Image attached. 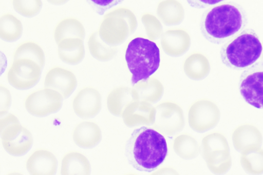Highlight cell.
Returning <instances> with one entry per match:
<instances>
[{
  "instance_id": "15",
  "label": "cell",
  "mask_w": 263,
  "mask_h": 175,
  "mask_svg": "<svg viewBox=\"0 0 263 175\" xmlns=\"http://www.w3.org/2000/svg\"><path fill=\"white\" fill-rule=\"evenodd\" d=\"M57 160L54 155L46 150L34 151L26 162V168L32 175H52L57 170Z\"/></svg>"
},
{
  "instance_id": "26",
  "label": "cell",
  "mask_w": 263,
  "mask_h": 175,
  "mask_svg": "<svg viewBox=\"0 0 263 175\" xmlns=\"http://www.w3.org/2000/svg\"><path fill=\"white\" fill-rule=\"evenodd\" d=\"M12 4L16 12L26 17L35 16L42 7L41 0H12Z\"/></svg>"
},
{
  "instance_id": "27",
  "label": "cell",
  "mask_w": 263,
  "mask_h": 175,
  "mask_svg": "<svg viewBox=\"0 0 263 175\" xmlns=\"http://www.w3.org/2000/svg\"><path fill=\"white\" fill-rule=\"evenodd\" d=\"M88 47L91 55L98 60L104 61L111 57L110 52L104 46L97 31L92 32L89 35Z\"/></svg>"
},
{
  "instance_id": "20",
  "label": "cell",
  "mask_w": 263,
  "mask_h": 175,
  "mask_svg": "<svg viewBox=\"0 0 263 175\" xmlns=\"http://www.w3.org/2000/svg\"><path fill=\"white\" fill-rule=\"evenodd\" d=\"M85 31L82 24L74 18H65L60 21L55 27L54 38L57 44L63 39L78 38L83 40Z\"/></svg>"
},
{
  "instance_id": "6",
  "label": "cell",
  "mask_w": 263,
  "mask_h": 175,
  "mask_svg": "<svg viewBox=\"0 0 263 175\" xmlns=\"http://www.w3.org/2000/svg\"><path fill=\"white\" fill-rule=\"evenodd\" d=\"M0 124L2 145L8 153L21 156L30 149L33 143L32 135L20 124L14 115L8 114L1 118Z\"/></svg>"
},
{
  "instance_id": "10",
  "label": "cell",
  "mask_w": 263,
  "mask_h": 175,
  "mask_svg": "<svg viewBox=\"0 0 263 175\" xmlns=\"http://www.w3.org/2000/svg\"><path fill=\"white\" fill-rule=\"evenodd\" d=\"M42 68L38 64L30 59L14 60L7 72V80L16 89H29L38 82Z\"/></svg>"
},
{
  "instance_id": "31",
  "label": "cell",
  "mask_w": 263,
  "mask_h": 175,
  "mask_svg": "<svg viewBox=\"0 0 263 175\" xmlns=\"http://www.w3.org/2000/svg\"><path fill=\"white\" fill-rule=\"evenodd\" d=\"M49 3L54 5H61L66 3L68 0H47Z\"/></svg>"
},
{
  "instance_id": "7",
  "label": "cell",
  "mask_w": 263,
  "mask_h": 175,
  "mask_svg": "<svg viewBox=\"0 0 263 175\" xmlns=\"http://www.w3.org/2000/svg\"><path fill=\"white\" fill-rule=\"evenodd\" d=\"M238 85L247 103L255 108H263V61L245 68L240 75Z\"/></svg>"
},
{
  "instance_id": "2",
  "label": "cell",
  "mask_w": 263,
  "mask_h": 175,
  "mask_svg": "<svg viewBox=\"0 0 263 175\" xmlns=\"http://www.w3.org/2000/svg\"><path fill=\"white\" fill-rule=\"evenodd\" d=\"M167 154L165 139L153 128L142 126L135 129L126 142L128 162L140 171L152 172L163 163Z\"/></svg>"
},
{
  "instance_id": "24",
  "label": "cell",
  "mask_w": 263,
  "mask_h": 175,
  "mask_svg": "<svg viewBox=\"0 0 263 175\" xmlns=\"http://www.w3.org/2000/svg\"><path fill=\"white\" fill-rule=\"evenodd\" d=\"M22 22L11 13H5L0 17V37L5 41L13 42L18 40L23 33Z\"/></svg>"
},
{
  "instance_id": "16",
  "label": "cell",
  "mask_w": 263,
  "mask_h": 175,
  "mask_svg": "<svg viewBox=\"0 0 263 175\" xmlns=\"http://www.w3.org/2000/svg\"><path fill=\"white\" fill-rule=\"evenodd\" d=\"M232 140L235 149L241 152L250 147L260 146L262 142V136L256 126L245 124L238 126L233 130Z\"/></svg>"
},
{
  "instance_id": "17",
  "label": "cell",
  "mask_w": 263,
  "mask_h": 175,
  "mask_svg": "<svg viewBox=\"0 0 263 175\" xmlns=\"http://www.w3.org/2000/svg\"><path fill=\"white\" fill-rule=\"evenodd\" d=\"M72 137L76 145L85 148H90L97 145L101 140V130L96 123L83 122L74 129Z\"/></svg>"
},
{
  "instance_id": "29",
  "label": "cell",
  "mask_w": 263,
  "mask_h": 175,
  "mask_svg": "<svg viewBox=\"0 0 263 175\" xmlns=\"http://www.w3.org/2000/svg\"><path fill=\"white\" fill-rule=\"evenodd\" d=\"M227 0H186L189 5L196 9H204Z\"/></svg>"
},
{
  "instance_id": "5",
  "label": "cell",
  "mask_w": 263,
  "mask_h": 175,
  "mask_svg": "<svg viewBox=\"0 0 263 175\" xmlns=\"http://www.w3.org/2000/svg\"><path fill=\"white\" fill-rule=\"evenodd\" d=\"M202 155L209 169L213 173L227 172L232 165L230 147L225 136L219 132L205 135L201 141Z\"/></svg>"
},
{
  "instance_id": "28",
  "label": "cell",
  "mask_w": 263,
  "mask_h": 175,
  "mask_svg": "<svg viewBox=\"0 0 263 175\" xmlns=\"http://www.w3.org/2000/svg\"><path fill=\"white\" fill-rule=\"evenodd\" d=\"M93 10L103 15L108 9L121 3L124 0H86Z\"/></svg>"
},
{
  "instance_id": "19",
  "label": "cell",
  "mask_w": 263,
  "mask_h": 175,
  "mask_svg": "<svg viewBox=\"0 0 263 175\" xmlns=\"http://www.w3.org/2000/svg\"><path fill=\"white\" fill-rule=\"evenodd\" d=\"M90 173V163L86 157L82 153L70 152L63 157L61 165V174L88 175Z\"/></svg>"
},
{
  "instance_id": "3",
  "label": "cell",
  "mask_w": 263,
  "mask_h": 175,
  "mask_svg": "<svg viewBox=\"0 0 263 175\" xmlns=\"http://www.w3.org/2000/svg\"><path fill=\"white\" fill-rule=\"evenodd\" d=\"M262 51V46L258 35L254 30L248 28L223 44L220 56L226 66L240 70L254 64Z\"/></svg>"
},
{
  "instance_id": "13",
  "label": "cell",
  "mask_w": 263,
  "mask_h": 175,
  "mask_svg": "<svg viewBox=\"0 0 263 175\" xmlns=\"http://www.w3.org/2000/svg\"><path fill=\"white\" fill-rule=\"evenodd\" d=\"M77 85L75 75L70 70L55 67L50 69L46 74L45 88L52 89L59 92L63 98H68Z\"/></svg>"
},
{
  "instance_id": "18",
  "label": "cell",
  "mask_w": 263,
  "mask_h": 175,
  "mask_svg": "<svg viewBox=\"0 0 263 175\" xmlns=\"http://www.w3.org/2000/svg\"><path fill=\"white\" fill-rule=\"evenodd\" d=\"M58 44V53L60 59L68 64L80 63L85 55L83 40L78 38L62 40Z\"/></svg>"
},
{
  "instance_id": "9",
  "label": "cell",
  "mask_w": 263,
  "mask_h": 175,
  "mask_svg": "<svg viewBox=\"0 0 263 175\" xmlns=\"http://www.w3.org/2000/svg\"><path fill=\"white\" fill-rule=\"evenodd\" d=\"M220 119V111L218 106L207 99L195 101L188 111V123L196 132L202 133L216 127Z\"/></svg>"
},
{
  "instance_id": "14",
  "label": "cell",
  "mask_w": 263,
  "mask_h": 175,
  "mask_svg": "<svg viewBox=\"0 0 263 175\" xmlns=\"http://www.w3.org/2000/svg\"><path fill=\"white\" fill-rule=\"evenodd\" d=\"M155 115V108L152 104L144 101L131 103L122 114L124 124L129 127L141 125H152Z\"/></svg>"
},
{
  "instance_id": "22",
  "label": "cell",
  "mask_w": 263,
  "mask_h": 175,
  "mask_svg": "<svg viewBox=\"0 0 263 175\" xmlns=\"http://www.w3.org/2000/svg\"><path fill=\"white\" fill-rule=\"evenodd\" d=\"M240 162L243 169L251 174L263 173V149L260 146H253L241 152Z\"/></svg>"
},
{
  "instance_id": "23",
  "label": "cell",
  "mask_w": 263,
  "mask_h": 175,
  "mask_svg": "<svg viewBox=\"0 0 263 175\" xmlns=\"http://www.w3.org/2000/svg\"><path fill=\"white\" fill-rule=\"evenodd\" d=\"M137 100H138V98L136 95L129 93L127 90L123 88H117L108 94L107 106L111 114L122 116L126 108L131 103Z\"/></svg>"
},
{
  "instance_id": "12",
  "label": "cell",
  "mask_w": 263,
  "mask_h": 175,
  "mask_svg": "<svg viewBox=\"0 0 263 175\" xmlns=\"http://www.w3.org/2000/svg\"><path fill=\"white\" fill-rule=\"evenodd\" d=\"M72 107L74 112L82 118L97 115L101 108V96L96 89L86 87L80 90L74 98Z\"/></svg>"
},
{
  "instance_id": "25",
  "label": "cell",
  "mask_w": 263,
  "mask_h": 175,
  "mask_svg": "<svg viewBox=\"0 0 263 175\" xmlns=\"http://www.w3.org/2000/svg\"><path fill=\"white\" fill-rule=\"evenodd\" d=\"M28 59L38 64L42 68L45 64L44 52L41 47L33 42H26L19 45L13 53V60Z\"/></svg>"
},
{
  "instance_id": "21",
  "label": "cell",
  "mask_w": 263,
  "mask_h": 175,
  "mask_svg": "<svg viewBox=\"0 0 263 175\" xmlns=\"http://www.w3.org/2000/svg\"><path fill=\"white\" fill-rule=\"evenodd\" d=\"M173 148L175 152L184 160L196 158L201 150L196 139L192 135L186 133L179 134L174 138Z\"/></svg>"
},
{
  "instance_id": "11",
  "label": "cell",
  "mask_w": 263,
  "mask_h": 175,
  "mask_svg": "<svg viewBox=\"0 0 263 175\" xmlns=\"http://www.w3.org/2000/svg\"><path fill=\"white\" fill-rule=\"evenodd\" d=\"M62 96L58 91L45 88L30 94L25 106L31 115L44 116L58 111L62 106Z\"/></svg>"
},
{
  "instance_id": "8",
  "label": "cell",
  "mask_w": 263,
  "mask_h": 175,
  "mask_svg": "<svg viewBox=\"0 0 263 175\" xmlns=\"http://www.w3.org/2000/svg\"><path fill=\"white\" fill-rule=\"evenodd\" d=\"M153 128L163 135L173 136L180 132L185 125L183 110L178 104L166 101L155 106Z\"/></svg>"
},
{
  "instance_id": "1",
  "label": "cell",
  "mask_w": 263,
  "mask_h": 175,
  "mask_svg": "<svg viewBox=\"0 0 263 175\" xmlns=\"http://www.w3.org/2000/svg\"><path fill=\"white\" fill-rule=\"evenodd\" d=\"M247 24V13L242 6L230 1L205 10L201 17L199 27L207 41L220 45L241 32Z\"/></svg>"
},
{
  "instance_id": "4",
  "label": "cell",
  "mask_w": 263,
  "mask_h": 175,
  "mask_svg": "<svg viewBox=\"0 0 263 175\" xmlns=\"http://www.w3.org/2000/svg\"><path fill=\"white\" fill-rule=\"evenodd\" d=\"M128 68L132 74L133 85L141 81H147L160 65V50L153 41L136 37L128 45L125 55Z\"/></svg>"
},
{
  "instance_id": "30",
  "label": "cell",
  "mask_w": 263,
  "mask_h": 175,
  "mask_svg": "<svg viewBox=\"0 0 263 175\" xmlns=\"http://www.w3.org/2000/svg\"><path fill=\"white\" fill-rule=\"evenodd\" d=\"M1 115L5 114L11 102V95L9 90L4 87L1 86Z\"/></svg>"
}]
</instances>
